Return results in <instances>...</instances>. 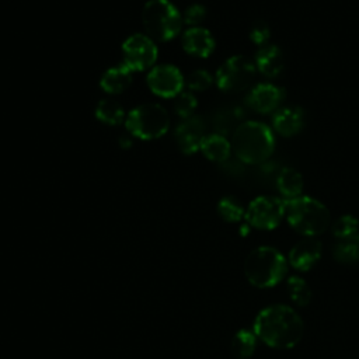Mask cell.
I'll list each match as a JSON object with an SVG mask.
<instances>
[{"mask_svg": "<svg viewBox=\"0 0 359 359\" xmlns=\"http://www.w3.org/2000/svg\"><path fill=\"white\" fill-rule=\"evenodd\" d=\"M252 331L269 348L290 349L300 342L304 324L292 307L272 304L257 314Z\"/></svg>", "mask_w": 359, "mask_h": 359, "instance_id": "cell-1", "label": "cell"}, {"mask_svg": "<svg viewBox=\"0 0 359 359\" xmlns=\"http://www.w3.org/2000/svg\"><path fill=\"white\" fill-rule=\"evenodd\" d=\"M231 149L241 163H264L275 149L273 132L262 122L247 121L234 130Z\"/></svg>", "mask_w": 359, "mask_h": 359, "instance_id": "cell-2", "label": "cell"}, {"mask_svg": "<svg viewBox=\"0 0 359 359\" xmlns=\"http://www.w3.org/2000/svg\"><path fill=\"white\" fill-rule=\"evenodd\" d=\"M287 259L273 247L262 245L252 250L244 262L247 280L258 289H269L279 285L287 273Z\"/></svg>", "mask_w": 359, "mask_h": 359, "instance_id": "cell-3", "label": "cell"}, {"mask_svg": "<svg viewBox=\"0 0 359 359\" xmlns=\"http://www.w3.org/2000/svg\"><path fill=\"white\" fill-rule=\"evenodd\" d=\"M285 217L289 226L304 237H317L323 234L331 222L325 205L310 196H299L286 201Z\"/></svg>", "mask_w": 359, "mask_h": 359, "instance_id": "cell-4", "label": "cell"}, {"mask_svg": "<svg viewBox=\"0 0 359 359\" xmlns=\"http://www.w3.org/2000/svg\"><path fill=\"white\" fill-rule=\"evenodd\" d=\"M142 22L153 41H170L178 35L182 15L170 0H149L142 10Z\"/></svg>", "mask_w": 359, "mask_h": 359, "instance_id": "cell-5", "label": "cell"}, {"mask_svg": "<svg viewBox=\"0 0 359 359\" xmlns=\"http://www.w3.org/2000/svg\"><path fill=\"white\" fill-rule=\"evenodd\" d=\"M130 135L142 140H153L163 136L170 128L167 111L158 104H142L133 108L125 118Z\"/></svg>", "mask_w": 359, "mask_h": 359, "instance_id": "cell-6", "label": "cell"}, {"mask_svg": "<svg viewBox=\"0 0 359 359\" xmlns=\"http://www.w3.org/2000/svg\"><path fill=\"white\" fill-rule=\"evenodd\" d=\"M257 73L255 63L243 56L229 57L216 72V84L224 93H240L250 87Z\"/></svg>", "mask_w": 359, "mask_h": 359, "instance_id": "cell-7", "label": "cell"}, {"mask_svg": "<svg viewBox=\"0 0 359 359\" xmlns=\"http://www.w3.org/2000/svg\"><path fill=\"white\" fill-rule=\"evenodd\" d=\"M286 212V201L278 196H257L252 199L245 210L244 219L248 226L258 230H273L276 229Z\"/></svg>", "mask_w": 359, "mask_h": 359, "instance_id": "cell-8", "label": "cell"}, {"mask_svg": "<svg viewBox=\"0 0 359 359\" xmlns=\"http://www.w3.org/2000/svg\"><path fill=\"white\" fill-rule=\"evenodd\" d=\"M123 65L132 72H142L151 67L157 59V48L151 38L143 34H133L122 45Z\"/></svg>", "mask_w": 359, "mask_h": 359, "instance_id": "cell-9", "label": "cell"}, {"mask_svg": "<svg viewBox=\"0 0 359 359\" xmlns=\"http://www.w3.org/2000/svg\"><path fill=\"white\" fill-rule=\"evenodd\" d=\"M147 86L153 94L163 98H175L185 86L181 72L172 65L154 66L147 74Z\"/></svg>", "mask_w": 359, "mask_h": 359, "instance_id": "cell-10", "label": "cell"}, {"mask_svg": "<svg viewBox=\"0 0 359 359\" xmlns=\"http://www.w3.org/2000/svg\"><path fill=\"white\" fill-rule=\"evenodd\" d=\"M323 254L321 241L316 237H304L297 241L287 255V262L299 272H309L317 265Z\"/></svg>", "mask_w": 359, "mask_h": 359, "instance_id": "cell-11", "label": "cell"}, {"mask_svg": "<svg viewBox=\"0 0 359 359\" xmlns=\"http://www.w3.org/2000/svg\"><path fill=\"white\" fill-rule=\"evenodd\" d=\"M282 100L283 90L269 83H259L254 86L245 97L247 105L258 114H269L275 111Z\"/></svg>", "mask_w": 359, "mask_h": 359, "instance_id": "cell-12", "label": "cell"}, {"mask_svg": "<svg viewBox=\"0 0 359 359\" xmlns=\"http://www.w3.org/2000/svg\"><path fill=\"white\" fill-rule=\"evenodd\" d=\"M205 123L199 116L185 118L175 129V140L180 150L185 154H192L199 150L203 135Z\"/></svg>", "mask_w": 359, "mask_h": 359, "instance_id": "cell-13", "label": "cell"}, {"mask_svg": "<svg viewBox=\"0 0 359 359\" xmlns=\"http://www.w3.org/2000/svg\"><path fill=\"white\" fill-rule=\"evenodd\" d=\"M182 48L195 57H208L215 49V39L206 28L191 27L182 35Z\"/></svg>", "mask_w": 359, "mask_h": 359, "instance_id": "cell-14", "label": "cell"}, {"mask_svg": "<svg viewBox=\"0 0 359 359\" xmlns=\"http://www.w3.org/2000/svg\"><path fill=\"white\" fill-rule=\"evenodd\" d=\"M304 126V112L300 107H283L272 116V128L285 137L297 135Z\"/></svg>", "mask_w": 359, "mask_h": 359, "instance_id": "cell-15", "label": "cell"}, {"mask_svg": "<svg viewBox=\"0 0 359 359\" xmlns=\"http://www.w3.org/2000/svg\"><path fill=\"white\" fill-rule=\"evenodd\" d=\"M254 63L262 76L273 79L278 77L285 69V55L279 46L265 45L257 50Z\"/></svg>", "mask_w": 359, "mask_h": 359, "instance_id": "cell-16", "label": "cell"}, {"mask_svg": "<svg viewBox=\"0 0 359 359\" xmlns=\"http://www.w3.org/2000/svg\"><path fill=\"white\" fill-rule=\"evenodd\" d=\"M199 150L203 156L215 163H224L231 154V143L220 133L205 135Z\"/></svg>", "mask_w": 359, "mask_h": 359, "instance_id": "cell-17", "label": "cell"}, {"mask_svg": "<svg viewBox=\"0 0 359 359\" xmlns=\"http://www.w3.org/2000/svg\"><path fill=\"white\" fill-rule=\"evenodd\" d=\"M303 187L304 181L302 174L292 167H283L276 177V188L285 201L302 196Z\"/></svg>", "mask_w": 359, "mask_h": 359, "instance_id": "cell-18", "label": "cell"}, {"mask_svg": "<svg viewBox=\"0 0 359 359\" xmlns=\"http://www.w3.org/2000/svg\"><path fill=\"white\" fill-rule=\"evenodd\" d=\"M130 83H132V70L125 65L114 66L108 69L100 80L101 88L108 94H119L123 90H126L130 86Z\"/></svg>", "mask_w": 359, "mask_h": 359, "instance_id": "cell-19", "label": "cell"}, {"mask_svg": "<svg viewBox=\"0 0 359 359\" xmlns=\"http://www.w3.org/2000/svg\"><path fill=\"white\" fill-rule=\"evenodd\" d=\"M332 257L337 262L351 265L359 261V233L346 238H339L332 245Z\"/></svg>", "mask_w": 359, "mask_h": 359, "instance_id": "cell-20", "label": "cell"}, {"mask_svg": "<svg viewBox=\"0 0 359 359\" xmlns=\"http://www.w3.org/2000/svg\"><path fill=\"white\" fill-rule=\"evenodd\" d=\"M257 348V335L250 330H238L231 339V352L237 359H250Z\"/></svg>", "mask_w": 359, "mask_h": 359, "instance_id": "cell-21", "label": "cell"}, {"mask_svg": "<svg viewBox=\"0 0 359 359\" xmlns=\"http://www.w3.org/2000/svg\"><path fill=\"white\" fill-rule=\"evenodd\" d=\"M286 290L289 299L293 302V304L299 307H304L310 303L311 300V289L307 285V282L297 275H292L286 280Z\"/></svg>", "mask_w": 359, "mask_h": 359, "instance_id": "cell-22", "label": "cell"}, {"mask_svg": "<svg viewBox=\"0 0 359 359\" xmlns=\"http://www.w3.org/2000/svg\"><path fill=\"white\" fill-rule=\"evenodd\" d=\"M95 116L107 125H118L125 119V112L119 102L111 98H104L95 107Z\"/></svg>", "mask_w": 359, "mask_h": 359, "instance_id": "cell-23", "label": "cell"}, {"mask_svg": "<svg viewBox=\"0 0 359 359\" xmlns=\"http://www.w3.org/2000/svg\"><path fill=\"white\" fill-rule=\"evenodd\" d=\"M219 216L227 223H237L245 216V209L234 196H224L217 203Z\"/></svg>", "mask_w": 359, "mask_h": 359, "instance_id": "cell-24", "label": "cell"}, {"mask_svg": "<svg viewBox=\"0 0 359 359\" xmlns=\"http://www.w3.org/2000/svg\"><path fill=\"white\" fill-rule=\"evenodd\" d=\"M331 233L337 240L355 236L359 233V220L352 215H344L331 224Z\"/></svg>", "mask_w": 359, "mask_h": 359, "instance_id": "cell-25", "label": "cell"}, {"mask_svg": "<svg viewBox=\"0 0 359 359\" xmlns=\"http://www.w3.org/2000/svg\"><path fill=\"white\" fill-rule=\"evenodd\" d=\"M196 105H198V101L191 91H181L174 98V111L182 119L192 116Z\"/></svg>", "mask_w": 359, "mask_h": 359, "instance_id": "cell-26", "label": "cell"}, {"mask_svg": "<svg viewBox=\"0 0 359 359\" xmlns=\"http://www.w3.org/2000/svg\"><path fill=\"white\" fill-rule=\"evenodd\" d=\"M212 83H213V79H212L210 73L206 70H202V69L194 70L185 79V86L191 91H203V90L209 88L212 86Z\"/></svg>", "mask_w": 359, "mask_h": 359, "instance_id": "cell-27", "label": "cell"}, {"mask_svg": "<svg viewBox=\"0 0 359 359\" xmlns=\"http://www.w3.org/2000/svg\"><path fill=\"white\" fill-rule=\"evenodd\" d=\"M248 36L252 43H255L257 46L261 48V46L268 45V41L271 38V29L265 21L258 20L251 25Z\"/></svg>", "mask_w": 359, "mask_h": 359, "instance_id": "cell-28", "label": "cell"}, {"mask_svg": "<svg viewBox=\"0 0 359 359\" xmlns=\"http://www.w3.org/2000/svg\"><path fill=\"white\" fill-rule=\"evenodd\" d=\"M205 15H206V8L202 4H191L185 8L182 14V21L187 22L188 25L198 27V24L205 20Z\"/></svg>", "mask_w": 359, "mask_h": 359, "instance_id": "cell-29", "label": "cell"}]
</instances>
